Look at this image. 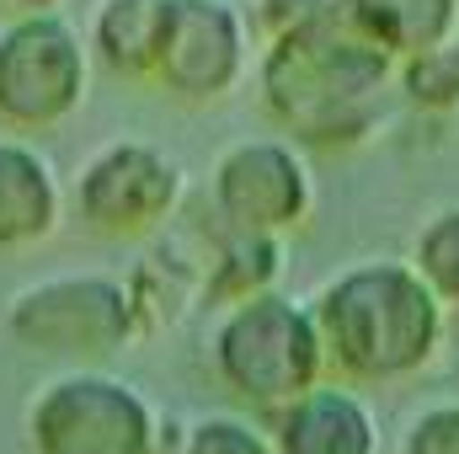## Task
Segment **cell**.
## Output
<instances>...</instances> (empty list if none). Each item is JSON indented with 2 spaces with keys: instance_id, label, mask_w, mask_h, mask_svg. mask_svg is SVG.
Listing matches in <instances>:
<instances>
[{
  "instance_id": "obj_1",
  "label": "cell",
  "mask_w": 459,
  "mask_h": 454,
  "mask_svg": "<svg viewBox=\"0 0 459 454\" xmlns=\"http://www.w3.org/2000/svg\"><path fill=\"white\" fill-rule=\"evenodd\" d=\"M444 300L411 262L347 267L321 300L326 358L352 380H406L444 347Z\"/></svg>"
},
{
  "instance_id": "obj_2",
  "label": "cell",
  "mask_w": 459,
  "mask_h": 454,
  "mask_svg": "<svg viewBox=\"0 0 459 454\" xmlns=\"http://www.w3.org/2000/svg\"><path fill=\"white\" fill-rule=\"evenodd\" d=\"M390 70L395 59L368 43L332 0L326 16L278 38L267 59V102L310 144H347L368 128V102L385 92Z\"/></svg>"
},
{
  "instance_id": "obj_3",
  "label": "cell",
  "mask_w": 459,
  "mask_h": 454,
  "mask_svg": "<svg viewBox=\"0 0 459 454\" xmlns=\"http://www.w3.org/2000/svg\"><path fill=\"white\" fill-rule=\"evenodd\" d=\"M321 363H326L321 327L289 300H251L246 310H235V321L220 337L225 380L267 412H283L305 390H316Z\"/></svg>"
},
{
  "instance_id": "obj_4",
  "label": "cell",
  "mask_w": 459,
  "mask_h": 454,
  "mask_svg": "<svg viewBox=\"0 0 459 454\" xmlns=\"http://www.w3.org/2000/svg\"><path fill=\"white\" fill-rule=\"evenodd\" d=\"M81 97V48L54 16H27L0 38V118L54 123Z\"/></svg>"
},
{
  "instance_id": "obj_5",
  "label": "cell",
  "mask_w": 459,
  "mask_h": 454,
  "mask_svg": "<svg viewBox=\"0 0 459 454\" xmlns=\"http://www.w3.org/2000/svg\"><path fill=\"white\" fill-rule=\"evenodd\" d=\"M32 439L38 454H144L150 417L139 396L108 380H70L43 396L32 417Z\"/></svg>"
},
{
  "instance_id": "obj_6",
  "label": "cell",
  "mask_w": 459,
  "mask_h": 454,
  "mask_svg": "<svg viewBox=\"0 0 459 454\" xmlns=\"http://www.w3.org/2000/svg\"><path fill=\"white\" fill-rule=\"evenodd\" d=\"M240 65V22L220 0H166L155 75L182 97H214L235 81Z\"/></svg>"
},
{
  "instance_id": "obj_7",
  "label": "cell",
  "mask_w": 459,
  "mask_h": 454,
  "mask_svg": "<svg viewBox=\"0 0 459 454\" xmlns=\"http://www.w3.org/2000/svg\"><path fill=\"white\" fill-rule=\"evenodd\" d=\"M16 337L48 353H102L123 342L128 332V305L113 284L102 278H65L38 294H27L11 316Z\"/></svg>"
},
{
  "instance_id": "obj_8",
  "label": "cell",
  "mask_w": 459,
  "mask_h": 454,
  "mask_svg": "<svg viewBox=\"0 0 459 454\" xmlns=\"http://www.w3.org/2000/svg\"><path fill=\"white\" fill-rule=\"evenodd\" d=\"M220 204H225L230 225L251 230V235L294 225L310 204L305 166L283 144H246L220 171Z\"/></svg>"
},
{
  "instance_id": "obj_9",
  "label": "cell",
  "mask_w": 459,
  "mask_h": 454,
  "mask_svg": "<svg viewBox=\"0 0 459 454\" xmlns=\"http://www.w3.org/2000/svg\"><path fill=\"white\" fill-rule=\"evenodd\" d=\"M171 166L155 155V150H139V144H123V150H108L86 182H81V209L86 220L102 230H139L150 225L155 214H166L171 204Z\"/></svg>"
},
{
  "instance_id": "obj_10",
  "label": "cell",
  "mask_w": 459,
  "mask_h": 454,
  "mask_svg": "<svg viewBox=\"0 0 459 454\" xmlns=\"http://www.w3.org/2000/svg\"><path fill=\"white\" fill-rule=\"evenodd\" d=\"M278 454H374V417L347 390H305L278 412Z\"/></svg>"
},
{
  "instance_id": "obj_11",
  "label": "cell",
  "mask_w": 459,
  "mask_h": 454,
  "mask_svg": "<svg viewBox=\"0 0 459 454\" xmlns=\"http://www.w3.org/2000/svg\"><path fill=\"white\" fill-rule=\"evenodd\" d=\"M342 16L390 59H411L459 27V0H337Z\"/></svg>"
},
{
  "instance_id": "obj_12",
  "label": "cell",
  "mask_w": 459,
  "mask_h": 454,
  "mask_svg": "<svg viewBox=\"0 0 459 454\" xmlns=\"http://www.w3.org/2000/svg\"><path fill=\"white\" fill-rule=\"evenodd\" d=\"M48 225H54V182H48V171L27 150L0 144V246L38 240Z\"/></svg>"
},
{
  "instance_id": "obj_13",
  "label": "cell",
  "mask_w": 459,
  "mask_h": 454,
  "mask_svg": "<svg viewBox=\"0 0 459 454\" xmlns=\"http://www.w3.org/2000/svg\"><path fill=\"white\" fill-rule=\"evenodd\" d=\"M160 11L166 0H113L102 11L97 43L117 70H155V48H160Z\"/></svg>"
},
{
  "instance_id": "obj_14",
  "label": "cell",
  "mask_w": 459,
  "mask_h": 454,
  "mask_svg": "<svg viewBox=\"0 0 459 454\" xmlns=\"http://www.w3.org/2000/svg\"><path fill=\"white\" fill-rule=\"evenodd\" d=\"M401 92L422 113H459V38L401 59Z\"/></svg>"
},
{
  "instance_id": "obj_15",
  "label": "cell",
  "mask_w": 459,
  "mask_h": 454,
  "mask_svg": "<svg viewBox=\"0 0 459 454\" xmlns=\"http://www.w3.org/2000/svg\"><path fill=\"white\" fill-rule=\"evenodd\" d=\"M411 267L428 278V289L459 310V209L433 214L422 235H417V251H411Z\"/></svg>"
},
{
  "instance_id": "obj_16",
  "label": "cell",
  "mask_w": 459,
  "mask_h": 454,
  "mask_svg": "<svg viewBox=\"0 0 459 454\" xmlns=\"http://www.w3.org/2000/svg\"><path fill=\"white\" fill-rule=\"evenodd\" d=\"M401 454H459V401L422 412L406 428V450Z\"/></svg>"
},
{
  "instance_id": "obj_17",
  "label": "cell",
  "mask_w": 459,
  "mask_h": 454,
  "mask_svg": "<svg viewBox=\"0 0 459 454\" xmlns=\"http://www.w3.org/2000/svg\"><path fill=\"white\" fill-rule=\"evenodd\" d=\"M332 11V0H262V22L278 32V38H289V32H299V27H310L316 16H326Z\"/></svg>"
},
{
  "instance_id": "obj_18",
  "label": "cell",
  "mask_w": 459,
  "mask_h": 454,
  "mask_svg": "<svg viewBox=\"0 0 459 454\" xmlns=\"http://www.w3.org/2000/svg\"><path fill=\"white\" fill-rule=\"evenodd\" d=\"M193 454H262V444H256L251 433L230 428V423H214V428H204V433L193 439Z\"/></svg>"
},
{
  "instance_id": "obj_19",
  "label": "cell",
  "mask_w": 459,
  "mask_h": 454,
  "mask_svg": "<svg viewBox=\"0 0 459 454\" xmlns=\"http://www.w3.org/2000/svg\"><path fill=\"white\" fill-rule=\"evenodd\" d=\"M16 5H54V0H16Z\"/></svg>"
}]
</instances>
